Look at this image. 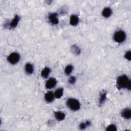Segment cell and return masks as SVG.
I'll list each match as a JSON object with an SVG mask.
<instances>
[{
  "label": "cell",
  "instance_id": "6da1fadb",
  "mask_svg": "<svg viewBox=\"0 0 131 131\" xmlns=\"http://www.w3.org/2000/svg\"><path fill=\"white\" fill-rule=\"evenodd\" d=\"M116 85L118 90L126 89L128 90H130L131 89L130 80L126 75H121L119 76L117 79Z\"/></svg>",
  "mask_w": 131,
  "mask_h": 131
},
{
  "label": "cell",
  "instance_id": "7a4b0ae2",
  "mask_svg": "<svg viewBox=\"0 0 131 131\" xmlns=\"http://www.w3.org/2000/svg\"><path fill=\"white\" fill-rule=\"evenodd\" d=\"M67 105L71 110L74 111L79 110L80 107L79 101L74 98H69L67 101Z\"/></svg>",
  "mask_w": 131,
  "mask_h": 131
},
{
  "label": "cell",
  "instance_id": "3957f363",
  "mask_svg": "<svg viewBox=\"0 0 131 131\" xmlns=\"http://www.w3.org/2000/svg\"><path fill=\"white\" fill-rule=\"evenodd\" d=\"M113 38L116 42L118 43H121L125 40V33L122 30H118L116 31L114 34Z\"/></svg>",
  "mask_w": 131,
  "mask_h": 131
},
{
  "label": "cell",
  "instance_id": "277c9868",
  "mask_svg": "<svg viewBox=\"0 0 131 131\" xmlns=\"http://www.w3.org/2000/svg\"><path fill=\"white\" fill-rule=\"evenodd\" d=\"M8 61L12 64H15L17 63L20 59V55L18 53L16 52H13L11 53L7 58Z\"/></svg>",
  "mask_w": 131,
  "mask_h": 131
},
{
  "label": "cell",
  "instance_id": "5b68a950",
  "mask_svg": "<svg viewBox=\"0 0 131 131\" xmlns=\"http://www.w3.org/2000/svg\"><path fill=\"white\" fill-rule=\"evenodd\" d=\"M49 19L52 25H57L58 24L59 20L58 18V14L56 13L51 14L49 16Z\"/></svg>",
  "mask_w": 131,
  "mask_h": 131
},
{
  "label": "cell",
  "instance_id": "8992f818",
  "mask_svg": "<svg viewBox=\"0 0 131 131\" xmlns=\"http://www.w3.org/2000/svg\"><path fill=\"white\" fill-rule=\"evenodd\" d=\"M57 83L56 80L54 78H51L47 80L46 83V87L48 89H51L54 88Z\"/></svg>",
  "mask_w": 131,
  "mask_h": 131
},
{
  "label": "cell",
  "instance_id": "52a82bcc",
  "mask_svg": "<svg viewBox=\"0 0 131 131\" xmlns=\"http://www.w3.org/2000/svg\"><path fill=\"white\" fill-rule=\"evenodd\" d=\"M121 116L126 119H129L131 118V110L129 108H125L121 112Z\"/></svg>",
  "mask_w": 131,
  "mask_h": 131
},
{
  "label": "cell",
  "instance_id": "ba28073f",
  "mask_svg": "<svg viewBox=\"0 0 131 131\" xmlns=\"http://www.w3.org/2000/svg\"><path fill=\"white\" fill-rule=\"evenodd\" d=\"M54 94L53 92L51 91H48L47 92L45 95V99L48 102H51L53 101L54 98Z\"/></svg>",
  "mask_w": 131,
  "mask_h": 131
},
{
  "label": "cell",
  "instance_id": "9c48e42d",
  "mask_svg": "<svg viewBox=\"0 0 131 131\" xmlns=\"http://www.w3.org/2000/svg\"><path fill=\"white\" fill-rule=\"evenodd\" d=\"M20 20V17L18 15H16L14 17V18L13 19V20L10 22V28H15L17 24H18V22Z\"/></svg>",
  "mask_w": 131,
  "mask_h": 131
},
{
  "label": "cell",
  "instance_id": "30bf717a",
  "mask_svg": "<svg viewBox=\"0 0 131 131\" xmlns=\"http://www.w3.org/2000/svg\"><path fill=\"white\" fill-rule=\"evenodd\" d=\"M112 9L109 7L105 8L102 12V14L103 16L105 18H108L110 16H111L112 15Z\"/></svg>",
  "mask_w": 131,
  "mask_h": 131
},
{
  "label": "cell",
  "instance_id": "8fae6325",
  "mask_svg": "<svg viewBox=\"0 0 131 131\" xmlns=\"http://www.w3.org/2000/svg\"><path fill=\"white\" fill-rule=\"evenodd\" d=\"M54 116L55 118L58 121L63 120L66 117V115L64 114V113L60 111L55 112L54 113Z\"/></svg>",
  "mask_w": 131,
  "mask_h": 131
},
{
  "label": "cell",
  "instance_id": "7c38bea8",
  "mask_svg": "<svg viewBox=\"0 0 131 131\" xmlns=\"http://www.w3.org/2000/svg\"><path fill=\"white\" fill-rule=\"evenodd\" d=\"M79 23V18L76 15H71L70 19V23L72 26H76Z\"/></svg>",
  "mask_w": 131,
  "mask_h": 131
},
{
  "label": "cell",
  "instance_id": "4fadbf2b",
  "mask_svg": "<svg viewBox=\"0 0 131 131\" xmlns=\"http://www.w3.org/2000/svg\"><path fill=\"white\" fill-rule=\"evenodd\" d=\"M25 71L28 74H31L34 72L33 66L30 63H27L25 65Z\"/></svg>",
  "mask_w": 131,
  "mask_h": 131
},
{
  "label": "cell",
  "instance_id": "5bb4252c",
  "mask_svg": "<svg viewBox=\"0 0 131 131\" xmlns=\"http://www.w3.org/2000/svg\"><path fill=\"white\" fill-rule=\"evenodd\" d=\"M51 70L48 67H46L42 70L41 72V75L43 78H47L49 76V74L50 73Z\"/></svg>",
  "mask_w": 131,
  "mask_h": 131
},
{
  "label": "cell",
  "instance_id": "9a60e30c",
  "mask_svg": "<svg viewBox=\"0 0 131 131\" xmlns=\"http://www.w3.org/2000/svg\"><path fill=\"white\" fill-rule=\"evenodd\" d=\"M106 99V92L105 91L102 92L100 95L99 98V104L100 105L102 104Z\"/></svg>",
  "mask_w": 131,
  "mask_h": 131
},
{
  "label": "cell",
  "instance_id": "2e32d148",
  "mask_svg": "<svg viewBox=\"0 0 131 131\" xmlns=\"http://www.w3.org/2000/svg\"><path fill=\"white\" fill-rule=\"evenodd\" d=\"M63 90L62 88H58L57 89L56 91L54 93V96L56 98H60L62 97V95H63Z\"/></svg>",
  "mask_w": 131,
  "mask_h": 131
},
{
  "label": "cell",
  "instance_id": "e0dca14e",
  "mask_svg": "<svg viewBox=\"0 0 131 131\" xmlns=\"http://www.w3.org/2000/svg\"><path fill=\"white\" fill-rule=\"evenodd\" d=\"M73 67L72 65L71 64L68 65L64 69V73L66 75H69L72 73V72L73 71Z\"/></svg>",
  "mask_w": 131,
  "mask_h": 131
},
{
  "label": "cell",
  "instance_id": "ac0fdd59",
  "mask_svg": "<svg viewBox=\"0 0 131 131\" xmlns=\"http://www.w3.org/2000/svg\"><path fill=\"white\" fill-rule=\"evenodd\" d=\"M91 124V122L90 121H86L84 122H81L79 125V128L81 130L84 129L86 127L90 126Z\"/></svg>",
  "mask_w": 131,
  "mask_h": 131
},
{
  "label": "cell",
  "instance_id": "d6986e66",
  "mask_svg": "<svg viewBox=\"0 0 131 131\" xmlns=\"http://www.w3.org/2000/svg\"><path fill=\"white\" fill-rule=\"evenodd\" d=\"M71 50H72V52L74 53H75V54H76L77 55L79 54L80 53V50L79 49V48L77 46H76L75 45H73L72 46Z\"/></svg>",
  "mask_w": 131,
  "mask_h": 131
},
{
  "label": "cell",
  "instance_id": "ffe728a7",
  "mask_svg": "<svg viewBox=\"0 0 131 131\" xmlns=\"http://www.w3.org/2000/svg\"><path fill=\"white\" fill-rule=\"evenodd\" d=\"M106 130L108 131H116L117 130V127L115 124H112L108 125L106 128Z\"/></svg>",
  "mask_w": 131,
  "mask_h": 131
},
{
  "label": "cell",
  "instance_id": "44dd1931",
  "mask_svg": "<svg viewBox=\"0 0 131 131\" xmlns=\"http://www.w3.org/2000/svg\"><path fill=\"white\" fill-rule=\"evenodd\" d=\"M76 82V77L74 76H71L68 80V82L71 84H73Z\"/></svg>",
  "mask_w": 131,
  "mask_h": 131
},
{
  "label": "cell",
  "instance_id": "7402d4cb",
  "mask_svg": "<svg viewBox=\"0 0 131 131\" xmlns=\"http://www.w3.org/2000/svg\"><path fill=\"white\" fill-rule=\"evenodd\" d=\"M131 52L130 51H128L127 52H126L125 54V55H124V57L126 59H127V60H130L131 59V54H130Z\"/></svg>",
  "mask_w": 131,
  "mask_h": 131
}]
</instances>
